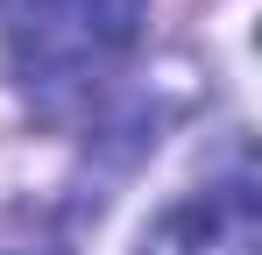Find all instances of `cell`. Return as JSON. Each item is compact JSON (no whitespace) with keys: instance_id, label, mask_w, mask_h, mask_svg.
<instances>
[{"instance_id":"cell-2","label":"cell","mask_w":262,"mask_h":255,"mask_svg":"<svg viewBox=\"0 0 262 255\" xmlns=\"http://www.w3.org/2000/svg\"><path fill=\"white\" fill-rule=\"evenodd\" d=\"M255 248H262V206H255V177L248 170L177 199L142 234V255H255Z\"/></svg>"},{"instance_id":"cell-1","label":"cell","mask_w":262,"mask_h":255,"mask_svg":"<svg viewBox=\"0 0 262 255\" xmlns=\"http://www.w3.org/2000/svg\"><path fill=\"white\" fill-rule=\"evenodd\" d=\"M142 42V0H21L7 14V71L21 99L64 121L92 107Z\"/></svg>"}]
</instances>
